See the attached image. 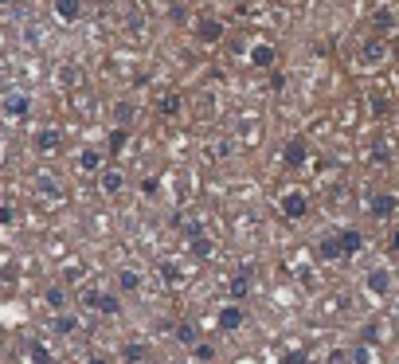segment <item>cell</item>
<instances>
[{
  "label": "cell",
  "instance_id": "1",
  "mask_svg": "<svg viewBox=\"0 0 399 364\" xmlns=\"http://www.w3.org/2000/svg\"><path fill=\"white\" fill-rule=\"evenodd\" d=\"M305 157H309V141H305V137H290L286 149H282V165H286V169H302Z\"/></svg>",
  "mask_w": 399,
  "mask_h": 364
},
{
  "label": "cell",
  "instance_id": "2",
  "mask_svg": "<svg viewBox=\"0 0 399 364\" xmlns=\"http://www.w3.org/2000/svg\"><path fill=\"white\" fill-rule=\"evenodd\" d=\"M223 32H227V28H223V20H216V16H200V20H196V39H200V43H219Z\"/></svg>",
  "mask_w": 399,
  "mask_h": 364
},
{
  "label": "cell",
  "instance_id": "3",
  "mask_svg": "<svg viewBox=\"0 0 399 364\" xmlns=\"http://www.w3.org/2000/svg\"><path fill=\"white\" fill-rule=\"evenodd\" d=\"M216 325L223 329V333H239L243 329V302H227L223 310H219Z\"/></svg>",
  "mask_w": 399,
  "mask_h": 364
},
{
  "label": "cell",
  "instance_id": "4",
  "mask_svg": "<svg viewBox=\"0 0 399 364\" xmlns=\"http://www.w3.org/2000/svg\"><path fill=\"white\" fill-rule=\"evenodd\" d=\"M98 188H102V196H121V188H125V172L121 169H102L98 172Z\"/></svg>",
  "mask_w": 399,
  "mask_h": 364
},
{
  "label": "cell",
  "instance_id": "5",
  "mask_svg": "<svg viewBox=\"0 0 399 364\" xmlns=\"http://www.w3.org/2000/svg\"><path fill=\"white\" fill-rule=\"evenodd\" d=\"M305 212H309V200H305V192H286L282 196V216L286 219H305Z\"/></svg>",
  "mask_w": 399,
  "mask_h": 364
},
{
  "label": "cell",
  "instance_id": "6",
  "mask_svg": "<svg viewBox=\"0 0 399 364\" xmlns=\"http://www.w3.org/2000/svg\"><path fill=\"white\" fill-rule=\"evenodd\" d=\"M0 110H4V118H28L32 114V94H8L4 102H0Z\"/></svg>",
  "mask_w": 399,
  "mask_h": 364
},
{
  "label": "cell",
  "instance_id": "7",
  "mask_svg": "<svg viewBox=\"0 0 399 364\" xmlns=\"http://www.w3.org/2000/svg\"><path fill=\"white\" fill-rule=\"evenodd\" d=\"M63 141V134L55 130V125H43V130H36V137H32V145H36V153H55Z\"/></svg>",
  "mask_w": 399,
  "mask_h": 364
},
{
  "label": "cell",
  "instance_id": "8",
  "mask_svg": "<svg viewBox=\"0 0 399 364\" xmlns=\"http://www.w3.org/2000/svg\"><path fill=\"white\" fill-rule=\"evenodd\" d=\"M51 329H55L59 337H71V333H79V329H83V321H79V314H71V310H59V314H55V321H51Z\"/></svg>",
  "mask_w": 399,
  "mask_h": 364
},
{
  "label": "cell",
  "instance_id": "9",
  "mask_svg": "<svg viewBox=\"0 0 399 364\" xmlns=\"http://www.w3.org/2000/svg\"><path fill=\"white\" fill-rule=\"evenodd\" d=\"M396 208H399L396 196H391V192H380L372 204H368V212H372L376 219H391V216H396Z\"/></svg>",
  "mask_w": 399,
  "mask_h": 364
},
{
  "label": "cell",
  "instance_id": "10",
  "mask_svg": "<svg viewBox=\"0 0 399 364\" xmlns=\"http://www.w3.org/2000/svg\"><path fill=\"white\" fill-rule=\"evenodd\" d=\"M55 16H59L63 24H74L83 16V0H55Z\"/></svg>",
  "mask_w": 399,
  "mask_h": 364
},
{
  "label": "cell",
  "instance_id": "11",
  "mask_svg": "<svg viewBox=\"0 0 399 364\" xmlns=\"http://www.w3.org/2000/svg\"><path fill=\"white\" fill-rule=\"evenodd\" d=\"M247 294H251V279H247V270H239V274L227 282V298L231 302H243Z\"/></svg>",
  "mask_w": 399,
  "mask_h": 364
},
{
  "label": "cell",
  "instance_id": "12",
  "mask_svg": "<svg viewBox=\"0 0 399 364\" xmlns=\"http://www.w3.org/2000/svg\"><path fill=\"white\" fill-rule=\"evenodd\" d=\"M340 247H345V255H360V251H364V235L356 228H345V231H340Z\"/></svg>",
  "mask_w": 399,
  "mask_h": 364
},
{
  "label": "cell",
  "instance_id": "13",
  "mask_svg": "<svg viewBox=\"0 0 399 364\" xmlns=\"http://www.w3.org/2000/svg\"><path fill=\"white\" fill-rule=\"evenodd\" d=\"M368 290H372L376 298H384V294L391 290V274H387V270H372V274H368Z\"/></svg>",
  "mask_w": 399,
  "mask_h": 364
},
{
  "label": "cell",
  "instance_id": "14",
  "mask_svg": "<svg viewBox=\"0 0 399 364\" xmlns=\"http://www.w3.org/2000/svg\"><path fill=\"white\" fill-rule=\"evenodd\" d=\"M79 169L83 172H102V149H83V153H79Z\"/></svg>",
  "mask_w": 399,
  "mask_h": 364
},
{
  "label": "cell",
  "instance_id": "15",
  "mask_svg": "<svg viewBox=\"0 0 399 364\" xmlns=\"http://www.w3.org/2000/svg\"><path fill=\"white\" fill-rule=\"evenodd\" d=\"M317 251H321V259H329V263H333V259H345V247H340V235H325Z\"/></svg>",
  "mask_w": 399,
  "mask_h": 364
},
{
  "label": "cell",
  "instance_id": "16",
  "mask_svg": "<svg viewBox=\"0 0 399 364\" xmlns=\"http://www.w3.org/2000/svg\"><path fill=\"white\" fill-rule=\"evenodd\" d=\"M384 43H380V39H368V43H364V51H360V59L368 63V67H376V63H384Z\"/></svg>",
  "mask_w": 399,
  "mask_h": 364
},
{
  "label": "cell",
  "instance_id": "17",
  "mask_svg": "<svg viewBox=\"0 0 399 364\" xmlns=\"http://www.w3.org/2000/svg\"><path fill=\"white\" fill-rule=\"evenodd\" d=\"M118 290L121 294H133V290H141V274H137V270H118Z\"/></svg>",
  "mask_w": 399,
  "mask_h": 364
},
{
  "label": "cell",
  "instance_id": "18",
  "mask_svg": "<svg viewBox=\"0 0 399 364\" xmlns=\"http://www.w3.org/2000/svg\"><path fill=\"white\" fill-rule=\"evenodd\" d=\"M98 314H106V317H114V314H121V298L118 294H98Z\"/></svg>",
  "mask_w": 399,
  "mask_h": 364
},
{
  "label": "cell",
  "instance_id": "19",
  "mask_svg": "<svg viewBox=\"0 0 399 364\" xmlns=\"http://www.w3.org/2000/svg\"><path fill=\"white\" fill-rule=\"evenodd\" d=\"M43 302L59 314V310H67V290H63V286H48V290H43Z\"/></svg>",
  "mask_w": 399,
  "mask_h": 364
},
{
  "label": "cell",
  "instance_id": "20",
  "mask_svg": "<svg viewBox=\"0 0 399 364\" xmlns=\"http://www.w3.org/2000/svg\"><path fill=\"white\" fill-rule=\"evenodd\" d=\"M28 352H32V364H55V356H51L43 341H28Z\"/></svg>",
  "mask_w": 399,
  "mask_h": 364
},
{
  "label": "cell",
  "instance_id": "21",
  "mask_svg": "<svg viewBox=\"0 0 399 364\" xmlns=\"http://www.w3.org/2000/svg\"><path fill=\"white\" fill-rule=\"evenodd\" d=\"M396 28V12L391 8H380V12L372 16V32H391Z\"/></svg>",
  "mask_w": 399,
  "mask_h": 364
},
{
  "label": "cell",
  "instance_id": "22",
  "mask_svg": "<svg viewBox=\"0 0 399 364\" xmlns=\"http://www.w3.org/2000/svg\"><path fill=\"white\" fill-rule=\"evenodd\" d=\"M114 118H118V125H125V130H130L133 121H137V106H133V102H118Z\"/></svg>",
  "mask_w": 399,
  "mask_h": 364
},
{
  "label": "cell",
  "instance_id": "23",
  "mask_svg": "<svg viewBox=\"0 0 399 364\" xmlns=\"http://www.w3.org/2000/svg\"><path fill=\"white\" fill-rule=\"evenodd\" d=\"M121 356H125V364H145L149 349H145V345H137V341H133V345H125V349H121Z\"/></svg>",
  "mask_w": 399,
  "mask_h": 364
},
{
  "label": "cell",
  "instance_id": "24",
  "mask_svg": "<svg viewBox=\"0 0 399 364\" xmlns=\"http://www.w3.org/2000/svg\"><path fill=\"white\" fill-rule=\"evenodd\" d=\"M251 63L254 67H270V63H274V48H270V43H258V48L251 51Z\"/></svg>",
  "mask_w": 399,
  "mask_h": 364
},
{
  "label": "cell",
  "instance_id": "25",
  "mask_svg": "<svg viewBox=\"0 0 399 364\" xmlns=\"http://www.w3.org/2000/svg\"><path fill=\"white\" fill-rule=\"evenodd\" d=\"M181 106H184V102H181V94H165V98L157 102V110L165 114V118H172V114H181Z\"/></svg>",
  "mask_w": 399,
  "mask_h": 364
},
{
  "label": "cell",
  "instance_id": "26",
  "mask_svg": "<svg viewBox=\"0 0 399 364\" xmlns=\"http://www.w3.org/2000/svg\"><path fill=\"white\" fill-rule=\"evenodd\" d=\"M106 141H110V145H106L110 153H121V149H125V141H130V130H125V125H118V130L106 137Z\"/></svg>",
  "mask_w": 399,
  "mask_h": 364
},
{
  "label": "cell",
  "instance_id": "27",
  "mask_svg": "<svg viewBox=\"0 0 399 364\" xmlns=\"http://www.w3.org/2000/svg\"><path fill=\"white\" fill-rule=\"evenodd\" d=\"M192 361H200V364H212V361H216V349H212L207 341H196V345H192Z\"/></svg>",
  "mask_w": 399,
  "mask_h": 364
},
{
  "label": "cell",
  "instance_id": "28",
  "mask_svg": "<svg viewBox=\"0 0 399 364\" xmlns=\"http://www.w3.org/2000/svg\"><path fill=\"white\" fill-rule=\"evenodd\" d=\"M36 188H39L43 196H48V200H63V188H59L55 181H51V176H39V181H36Z\"/></svg>",
  "mask_w": 399,
  "mask_h": 364
},
{
  "label": "cell",
  "instance_id": "29",
  "mask_svg": "<svg viewBox=\"0 0 399 364\" xmlns=\"http://www.w3.org/2000/svg\"><path fill=\"white\" fill-rule=\"evenodd\" d=\"M176 341H181V345H196V341H200L192 321H181V325H176Z\"/></svg>",
  "mask_w": 399,
  "mask_h": 364
},
{
  "label": "cell",
  "instance_id": "30",
  "mask_svg": "<svg viewBox=\"0 0 399 364\" xmlns=\"http://www.w3.org/2000/svg\"><path fill=\"white\" fill-rule=\"evenodd\" d=\"M212 251H216V247H212V239H207V235H192V255H196V259H207Z\"/></svg>",
  "mask_w": 399,
  "mask_h": 364
},
{
  "label": "cell",
  "instance_id": "31",
  "mask_svg": "<svg viewBox=\"0 0 399 364\" xmlns=\"http://www.w3.org/2000/svg\"><path fill=\"white\" fill-rule=\"evenodd\" d=\"M98 294H102V290H94V286L79 290V305H83V310H98Z\"/></svg>",
  "mask_w": 399,
  "mask_h": 364
},
{
  "label": "cell",
  "instance_id": "32",
  "mask_svg": "<svg viewBox=\"0 0 399 364\" xmlns=\"http://www.w3.org/2000/svg\"><path fill=\"white\" fill-rule=\"evenodd\" d=\"M161 279L169 282V286H176V282H181V270H176V263H161Z\"/></svg>",
  "mask_w": 399,
  "mask_h": 364
},
{
  "label": "cell",
  "instance_id": "33",
  "mask_svg": "<svg viewBox=\"0 0 399 364\" xmlns=\"http://www.w3.org/2000/svg\"><path fill=\"white\" fill-rule=\"evenodd\" d=\"M352 364H372V352L364 349V345L360 349H352Z\"/></svg>",
  "mask_w": 399,
  "mask_h": 364
},
{
  "label": "cell",
  "instance_id": "34",
  "mask_svg": "<svg viewBox=\"0 0 399 364\" xmlns=\"http://www.w3.org/2000/svg\"><path fill=\"white\" fill-rule=\"evenodd\" d=\"M372 161H380V165H384V161H387V145H376V149H372Z\"/></svg>",
  "mask_w": 399,
  "mask_h": 364
},
{
  "label": "cell",
  "instance_id": "35",
  "mask_svg": "<svg viewBox=\"0 0 399 364\" xmlns=\"http://www.w3.org/2000/svg\"><path fill=\"white\" fill-rule=\"evenodd\" d=\"M141 188H145V192L153 196V192H157V176H145V181H141Z\"/></svg>",
  "mask_w": 399,
  "mask_h": 364
},
{
  "label": "cell",
  "instance_id": "36",
  "mask_svg": "<svg viewBox=\"0 0 399 364\" xmlns=\"http://www.w3.org/2000/svg\"><path fill=\"white\" fill-rule=\"evenodd\" d=\"M282 364H305V352H290V356H286Z\"/></svg>",
  "mask_w": 399,
  "mask_h": 364
},
{
  "label": "cell",
  "instance_id": "37",
  "mask_svg": "<svg viewBox=\"0 0 399 364\" xmlns=\"http://www.w3.org/2000/svg\"><path fill=\"white\" fill-rule=\"evenodd\" d=\"M0 223H12V208H0Z\"/></svg>",
  "mask_w": 399,
  "mask_h": 364
},
{
  "label": "cell",
  "instance_id": "38",
  "mask_svg": "<svg viewBox=\"0 0 399 364\" xmlns=\"http://www.w3.org/2000/svg\"><path fill=\"white\" fill-rule=\"evenodd\" d=\"M391 251H399V231H396V235H391Z\"/></svg>",
  "mask_w": 399,
  "mask_h": 364
},
{
  "label": "cell",
  "instance_id": "39",
  "mask_svg": "<svg viewBox=\"0 0 399 364\" xmlns=\"http://www.w3.org/2000/svg\"><path fill=\"white\" fill-rule=\"evenodd\" d=\"M86 364H106V361H102V356H90V361H86Z\"/></svg>",
  "mask_w": 399,
  "mask_h": 364
},
{
  "label": "cell",
  "instance_id": "40",
  "mask_svg": "<svg viewBox=\"0 0 399 364\" xmlns=\"http://www.w3.org/2000/svg\"><path fill=\"white\" fill-rule=\"evenodd\" d=\"M0 79H4V63H0Z\"/></svg>",
  "mask_w": 399,
  "mask_h": 364
},
{
  "label": "cell",
  "instance_id": "41",
  "mask_svg": "<svg viewBox=\"0 0 399 364\" xmlns=\"http://www.w3.org/2000/svg\"><path fill=\"white\" fill-rule=\"evenodd\" d=\"M0 4H12V0H0Z\"/></svg>",
  "mask_w": 399,
  "mask_h": 364
}]
</instances>
